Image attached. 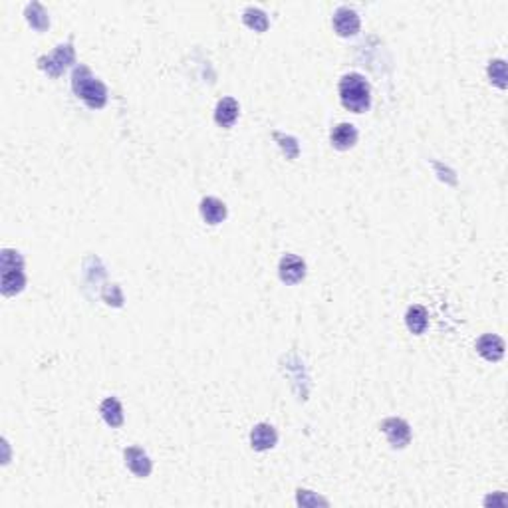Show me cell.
Instances as JSON below:
<instances>
[{"mask_svg": "<svg viewBox=\"0 0 508 508\" xmlns=\"http://www.w3.org/2000/svg\"><path fill=\"white\" fill-rule=\"evenodd\" d=\"M276 441H278V435H276L274 427L268 425V423H258L250 431V445L256 451H268L276 445Z\"/></svg>", "mask_w": 508, "mask_h": 508, "instance_id": "ba28073f", "label": "cell"}, {"mask_svg": "<svg viewBox=\"0 0 508 508\" xmlns=\"http://www.w3.org/2000/svg\"><path fill=\"white\" fill-rule=\"evenodd\" d=\"M298 505L306 507V505H328V500H322L318 496H312L310 491H298Z\"/></svg>", "mask_w": 508, "mask_h": 508, "instance_id": "ffe728a7", "label": "cell"}, {"mask_svg": "<svg viewBox=\"0 0 508 508\" xmlns=\"http://www.w3.org/2000/svg\"><path fill=\"white\" fill-rule=\"evenodd\" d=\"M476 352L487 361H498L505 356V342L494 336V334H485L476 342Z\"/></svg>", "mask_w": 508, "mask_h": 508, "instance_id": "52a82bcc", "label": "cell"}, {"mask_svg": "<svg viewBox=\"0 0 508 508\" xmlns=\"http://www.w3.org/2000/svg\"><path fill=\"white\" fill-rule=\"evenodd\" d=\"M340 99L347 112L363 114L372 105L369 83L360 74H347L340 82Z\"/></svg>", "mask_w": 508, "mask_h": 508, "instance_id": "7a4b0ae2", "label": "cell"}, {"mask_svg": "<svg viewBox=\"0 0 508 508\" xmlns=\"http://www.w3.org/2000/svg\"><path fill=\"white\" fill-rule=\"evenodd\" d=\"M332 145L340 151H347L358 143V130L352 123H340L332 130Z\"/></svg>", "mask_w": 508, "mask_h": 508, "instance_id": "30bf717a", "label": "cell"}, {"mask_svg": "<svg viewBox=\"0 0 508 508\" xmlns=\"http://www.w3.org/2000/svg\"><path fill=\"white\" fill-rule=\"evenodd\" d=\"M24 272L22 268H8V270H2V294L4 296H14L18 292L24 290Z\"/></svg>", "mask_w": 508, "mask_h": 508, "instance_id": "4fadbf2b", "label": "cell"}, {"mask_svg": "<svg viewBox=\"0 0 508 508\" xmlns=\"http://www.w3.org/2000/svg\"><path fill=\"white\" fill-rule=\"evenodd\" d=\"M489 76L491 82L496 83L498 88H507V64L505 60H492L489 66Z\"/></svg>", "mask_w": 508, "mask_h": 508, "instance_id": "ac0fdd59", "label": "cell"}, {"mask_svg": "<svg viewBox=\"0 0 508 508\" xmlns=\"http://www.w3.org/2000/svg\"><path fill=\"white\" fill-rule=\"evenodd\" d=\"M243 20H245V24L248 28H252L254 32H266L268 30V17L264 14L261 8H254V6H250V8H246L245 12H243Z\"/></svg>", "mask_w": 508, "mask_h": 508, "instance_id": "e0dca14e", "label": "cell"}, {"mask_svg": "<svg viewBox=\"0 0 508 508\" xmlns=\"http://www.w3.org/2000/svg\"><path fill=\"white\" fill-rule=\"evenodd\" d=\"M238 117V101L234 98H223L216 103L214 110V121L221 128H232V123Z\"/></svg>", "mask_w": 508, "mask_h": 508, "instance_id": "7c38bea8", "label": "cell"}, {"mask_svg": "<svg viewBox=\"0 0 508 508\" xmlns=\"http://www.w3.org/2000/svg\"><path fill=\"white\" fill-rule=\"evenodd\" d=\"M201 216L207 225H219L227 219V207L223 201L207 197L201 201Z\"/></svg>", "mask_w": 508, "mask_h": 508, "instance_id": "8fae6325", "label": "cell"}, {"mask_svg": "<svg viewBox=\"0 0 508 508\" xmlns=\"http://www.w3.org/2000/svg\"><path fill=\"white\" fill-rule=\"evenodd\" d=\"M125 465H128V469H130L135 476L145 478V476L151 475V460H149L148 455H145L139 447H130V449H125Z\"/></svg>", "mask_w": 508, "mask_h": 508, "instance_id": "9c48e42d", "label": "cell"}, {"mask_svg": "<svg viewBox=\"0 0 508 508\" xmlns=\"http://www.w3.org/2000/svg\"><path fill=\"white\" fill-rule=\"evenodd\" d=\"M72 90L78 98L85 101L88 108L101 110L108 101V88L85 66H78L72 76Z\"/></svg>", "mask_w": 508, "mask_h": 508, "instance_id": "6da1fadb", "label": "cell"}, {"mask_svg": "<svg viewBox=\"0 0 508 508\" xmlns=\"http://www.w3.org/2000/svg\"><path fill=\"white\" fill-rule=\"evenodd\" d=\"M381 431L385 433V437L389 439L394 449H403L407 447L411 441V427L407 421L397 419V417H389L381 423Z\"/></svg>", "mask_w": 508, "mask_h": 508, "instance_id": "277c9868", "label": "cell"}, {"mask_svg": "<svg viewBox=\"0 0 508 508\" xmlns=\"http://www.w3.org/2000/svg\"><path fill=\"white\" fill-rule=\"evenodd\" d=\"M334 30L338 36L342 38H349V36H356L360 32V17L356 10L352 8H338L336 14H334Z\"/></svg>", "mask_w": 508, "mask_h": 508, "instance_id": "5b68a950", "label": "cell"}, {"mask_svg": "<svg viewBox=\"0 0 508 508\" xmlns=\"http://www.w3.org/2000/svg\"><path fill=\"white\" fill-rule=\"evenodd\" d=\"M280 278L286 284H298L302 282L304 276H306V264L300 256H294V254H286L282 256L280 261Z\"/></svg>", "mask_w": 508, "mask_h": 508, "instance_id": "8992f818", "label": "cell"}, {"mask_svg": "<svg viewBox=\"0 0 508 508\" xmlns=\"http://www.w3.org/2000/svg\"><path fill=\"white\" fill-rule=\"evenodd\" d=\"M405 324H407L411 334H417V336L423 334L427 329V324H429L425 308L423 306H411L405 314Z\"/></svg>", "mask_w": 508, "mask_h": 508, "instance_id": "9a60e30c", "label": "cell"}, {"mask_svg": "<svg viewBox=\"0 0 508 508\" xmlns=\"http://www.w3.org/2000/svg\"><path fill=\"white\" fill-rule=\"evenodd\" d=\"M272 137H274L276 141H280V148H282V151L286 153V157H288V159H294L296 155H298V151H300V148H298V141H296L294 137H290V135H282V133H278V132L272 133Z\"/></svg>", "mask_w": 508, "mask_h": 508, "instance_id": "d6986e66", "label": "cell"}, {"mask_svg": "<svg viewBox=\"0 0 508 508\" xmlns=\"http://www.w3.org/2000/svg\"><path fill=\"white\" fill-rule=\"evenodd\" d=\"M26 20H28V24L32 28H36L38 32H44L50 26L48 14H46V10L38 2H32V4L26 6Z\"/></svg>", "mask_w": 508, "mask_h": 508, "instance_id": "2e32d148", "label": "cell"}, {"mask_svg": "<svg viewBox=\"0 0 508 508\" xmlns=\"http://www.w3.org/2000/svg\"><path fill=\"white\" fill-rule=\"evenodd\" d=\"M99 413H101L103 421H105L110 427L123 425V409H121V403H119L115 397H108V399L101 403Z\"/></svg>", "mask_w": 508, "mask_h": 508, "instance_id": "5bb4252c", "label": "cell"}, {"mask_svg": "<svg viewBox=\"0 0 508 508\" xmlns=\"http://www.w3.org/2000/svg\"><path fill=\"white\" fill-rule=\"evenodd\" d=\"M74 60H76V52H74L72 42H68V44L58 46L50 56L38 58V68L52 78H58L66 72L70 64H74Z\"/></svg>", "mask_w": 508, "mask_h": 508, "instance_id": "3957f363", "label": "cell"}]
</instances>
